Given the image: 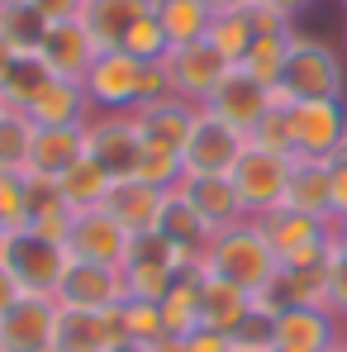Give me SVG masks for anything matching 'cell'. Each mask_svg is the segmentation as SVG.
<instances>
[{
  "label": "cell",
  "instance_id": "cell-1",
  "mask_svg": "<svg viewBox=\"0 0 347 352\" xmlns=\"http://www.w3.org/2000/svg\"><path fill=\"white\" fill-rule=\"evenodd\" d=\"M81 91L96 115H128V110H143V105L172 96L162 62H138L124 48H105L91 62V72L81 76Z\"/></svg>",
  "mask_w": 347,
  "mask_h": 352
},
{
  "label": "cell",
  "instance_id": "cell-2",
  "mask_svg": "<svg viewBox=\"0 0 347 352\" xmlns=\"http://www.w3.org/2000/svg\"><path fill=\"white\" fill-rule=\"evenodd\" d=\"M67 267H71L67 243L38 234V229H29V224L0 229V272L14 281L19 295H48V300H53L58 286H62V276H67Z\"/></svg>",
  "mask_w": 347,
  "mask_h": 352
},
{
  "label": "cell",
  "instance_id": "cell-35",
  "mask_svg": "<svg viewBox=\"0 0 347 352\" xmlns=\"http://www.w3.org/2000/svg\"><path fill=\"white\" fill-rule=\"evenodd\" d=\"M34 119L14 105L0 110V172H24L29 167V153H34Z\"/></svg>",
  "mask_w": 347,
  "mask_h": 352
},
{
  "label": "cell",
  "instance_id": "cell-3",
  "mask_svg": "<svg viewBox=\"0 0 347 352\" xmlns=\"http://www.w3.org/2000/svg\"><path fill=\"white\" fill-rule=\"evenodd\" d=\"M276 267H281V257L271 252V243H267L257 219H243L233 229H219L214 243L205 248V257H200V272L224 276V281H233V286H243V291H252V295L271 281Z\"/></svg>",
  "mask_w": 347,
  "mask_h": 352
},
{
  "label": "cell",
  "instance_id": "cell-6",
  "mask_svg": "<svg viewBox=\"0 0 347 352\" xmlns=\"http://www.w3.org/2000/svg\"><path fill=\"white\" fill-rule=\"evenodd\" d=\"M347 143V100H295L286 105L290 157H338Z\"/></svg>",
  "mask_w": 347,
  "mask_h": 352
},
{
  "label": "cell",
  "instance_id": "cell-52",
  "mask_svg": "<svg viewBox=\"0 0 347 352\" xmlns=\"http://www.w3.org/2000/svg\"><path fill=\"white\" fill-rule=\"evenodd\" d=\"M5 5H24V0H0V10H5Z\"/></svg>",
  "mask_w": 347,
  "mask_h": 352
},
{
  "label": "cell",
  "instance_id": "cell-10",
  "mask_svg": "<svg viewBox=\"0 0 347 352\" xmlns=\"http://www.w3.org/2000/svg\"><path fill=\"white\" fill-rule=\"evenodd\" d=\"M267 110H271V91H267L257 76H247L243 67H229L224 81H219V86L210 91V100H205V115L224 119L243 138L257 133V124L267 119Z\"/></svg>",
  "mask_w": 347,
  "mask_h": 352
},
{
  "label": "cell",
  "instance_id": "cell-59",
  "mask_svg": "<svg viewBox=\"0 0 347 352\" xmlns=\"http://www.w3.org/2000/svg\"><path fill=\"white\" fill-rule=\"evenodd\" d=\"M343 153H347V143H343Z\"/></svg>",
  "mask_w": 347,
  "mask_h": 352
},
{
  "label": "cell",
  "instance_id": "cell-15",
  "mask_svg": "<svg viewBox=\"0 0 347 352\" xmlns=\"http://www.w3.org/2000/svg\"><path fill=\"white\" fill-rule=\"evenodd\" d=\"M262 224V234L271 243V252L290 262V257H304V252H319V248H328L333 243V219H319V214H304V210H271L267 219H257Z\"/></svg>",
  "mask_w": 347,
  "mask_h": 352
},
{
  "label": "cell",
  "instance_id": "cell-57",
  "mask_svg": "<svg viewBox=\"0 0 347 352\" xmlns=\"http://www.w3.org/2000/svg\"><path fill=\"white\" fill-rule=\"evenodd\" d=\"M0 110H5V100H0Z\"/></svg>",
  "mask_w": 347,
  "mask_h": 352
},
{
  "label": "cell",
  "instance_id": "cell-8",
  "mask_svg": "<svg viewBox=\"0 0 347 352\" xmlns=\"http://www.w3.org/2000/svg\"><path fill=\"white\" fill-rule=\"evenodd\" d=\"M86 157L110 176L128 181L138 176V153H143V129L133 115H91L86 119Z\"/></svg>",
  "mask_w": 347,
  "mask_h": 352
},
{
  "label": "cell",
  "instance_id": "cell-44",
  "mask_svg": "<svg viewBox=\"0 0 347 352\" xmlns=\"http://www.w3.org/2000/svg\"><path fill=\"white\" fill-rule=\"evenodd\" d=\"M48 24H67V19H81V0H29Z\"/></svg>",
  "mask_w": 347,
  "mask_h": 352
},
{
  "label": "cell",
  "instance_id": "cell-34",
  "mask_svg": "<svg viewBox=\"0 0 347 352\" xmlns=\"http://www.w3.org/2000/svg\"><path fill=\"white\" fill-rule=\"evenodd\" d=\"M48 81H53V67H48V62L38 58V53H19L14 67H10V76L0 81V100L14 105V110H24Z\"/></svg>",
  "mask_w": 347,
  "mask_h": 352
},
{
  "label": "cell",
  "instance_id": "cell-28",
  "mask_svg": "<svg viewBox=\"0 0 347 352\" xmlns=\"http://www.w3.org/2000/svg\"><path fill=\"white\" fill-rule=\"evenodd\" d=\"M200 286H205V276H200V267H190V272H181V276L172 281V291L157 300V305H162L167 333L186 338V333L200 329Z\"/></svg>",
  "mask_w": 347,
  "mask_h": 352
},
{
  "label": "cell",
  "instance_id": "cell-53",
  "mask_svg": "<svg viewBox=\"0 0 347 352\" xmlns=\"http://www.w3.org/2000/svg\"><path fill=\"white\" fill-rule=\"evenodd\" d=\"M343 48H347V24H343Z\"/></svg>",
  "mask_w": 347,
  "mask_h": 352
},
{
  "label": "cell",
  "instance_id": "cell-14",
  "mask_svg": "<svg viewBox=\"0 0 347 352\" xmlns=\"http://www.w3.org/2000/svg\"><path fill=\"white\" fill-rule=\"evenodd\" d=\"M153 234L167 238L176 252H181V262H186V267H200L205 248L214 243V229L200 219V210L186 200V190H181V186H172V190L162 195V210H157V224H153Z\"/></svg>",
  "mask_w": 347,
  "mask_h": 352
},
{
  "label": "cell",
  "instance_id": "cell-37",
  "mask_svg": "<svg viewBox=\"0 0 347 352\" xmlns=\"http://www.w3.org/2000/svg\"><path fill=\"white\" fill-rule=\"evenodd\" d=\"M0 38L14 48V53H38L43 38H48V19L24 0V5H5L0 10Z\"/></svg>",
  "mask_w": 347,
  "mask_h": 352
},
{
  "label": "cell",
  "instance_id": "cell-13",
  "mask_svg": "<svg viewBox=\"0 0 347 352\" xmlns=\"http://www.w3.org/2000/svg\"><path fill=\"white\" fill-rule=\"evenodd\" d=\"M53 329H58V300H48V295H19L0 314V352L53 348Z\"/></svg>",
  "mask_w": 347,
  "mask_h": 352
},
{
  "label": "cell",
  "instance_id": "cell-20",
  "mask_svg": "<svg viewBox=\"0 0 347 352\" xmlns=\"http://www.w3.org/2000/svg\"><path fill=\"white\" fill-rule=\"evenodd\" d=\"M162 195H167V190H157L153 181L128 176V181H115V186H110V195H105L100 210L115 219L119 229H128V234H153L157 210H162Z\"/></svg>",
  "mask_w": 347,
  "mask_h": 352
},
{
  "label": "cell",
  "instance_id": "cell-41",
  "mask_svg": "<svg viewBox=\"0 0 347 352\" xmlns=\"http://www.w3.org/2000/svg\"><path fill=\"white\" fill-rule=\"evenodd\" d=\"M324 309H333L347 324V252L333 248V262H328V291H324Z\"/></svg>",
  "mask_w": 347,
  "mask_h": 352
},
{
  "label": "cell",
  "instance_id": "cell-11",
  "mask_svg": "<svg viewBox=\"0 0 347 352\" xmlns=\"http://www.w3.org/2000/svg\"><path fill=\"white\" fill-rule=\"evenodd\" d=\"M124 272L119 267H105V262H76L67 267L58 286V309H91V314H110L115 305H124Z\"/></svg>",
  "mask_w": 347,
  "mask_h": 352
},
{
  "label": "cell",
  "instance_id": "cell-27",
  "mask_svg": "<svg viewBox=\"0 0 347 352\" xmlns=\"http://www.w3.org/2000/svg\"><path fill=\"white\" fill-rule=\"evenodd\" d=\"M328 162L324 157H295L290 162V186H286L290 210H304V214L328 219Z\"/></svg>",
  "mask_w": 347,
  "mask_h": 352
},
{
  "label": "cell",
  "instance_id": "cell-45",
  "mask_svg": "<svg viewBox=\"0 0 347 352\" xmlns=\"http://www.w3.org/2000/svg\"><path fill=\"white\" fill-rule=\"evenodd\" d=\"M252 5H262V10H276V14H286V19H295V14H304L314 0H252Z\"/></svg>",
  "mask_w": 347,
  "mask_h": 352
},
{
  "label": "cell",
  "instance_id": "cell-43",
  "mask_svg": "<svg viewBox=\"0 0 347 352\" xmlns=\"http://www.w3.org/2000/svg\"><path fill=\"white\" fill-rule=\"evenodd\" d=\"M186 348H190V352H233V343H229V333L200 324L195 333H186Z\"/></svg>",
  "mask_w": 347,
  "mask_h": 352
},
{
  "label": "cell",
  "instance_id": "cell-56",
  "mask_svg": "<svg viewBox=\"0 0 347 352\" xmlns=\"http://www.w3.org/2000/svg\"><path fill=\"white\" fill-rule=\"evenodd\" d=\"M338 5H343V10H347V0H338Z\"/></svg>",
  "mask_w": 347,
  "mask_h": 352
},
{
  "label": "cell",
  "instance_id": "cell-29",
  "mask_svg": "<svg viewBox=\"0 0 347 352\" xmlns=\"http://www.w3.org/2000/svg\"><path fill=\"white\" fill-rule=\"evenodd\" d=\"M153 14H157V24H162V34H167L172 48L205 38V34H210V19H214L205 0H157Z\"/></svg>",
  "mask_w": 347,
  "mask_h": 352
},
{
  "label": "cell",
  "instance_id": "cell-18",
  "mask_svg": "<svg viewBox=\"0 0 347 352\" xmlns=\"http://www.w3.org/2000/svg\"><path fill=\"white\" fill-rule=\"evenodd\" d=\"M38 58L53 67V76L81 81L91 72V62L100 58V43L91 38V29L81 19H67V24H48V38L38 48Z\"/></svg>",
  "mask_w": 347,
  "mask_h": 352
},
{
  "label": "cell",
  "instance_id": "cell-12",
  "mask_svg": "<svg viewBox=\"0 0 347 352\" xmlns=\"http://www.w3.org/2000/svg\"><path fill=\"white\" fill-rule=\"evenodd\" d=\"M224 72H229V62L219 58L205 38L181 43V48H172V53L162 58V76H167L172 96L195 100V105H205V100H210V91L224 81Z\"/></svg>",
  "mask_w": 347,
  "mask_h": 352
},
{
  "label": "cell",
  "instance_id": "cell-51",
  "mask_svg": "<svg viewBox=\"0 0 347 352\" xmlns=\"http://www.w3.org/2000/svg\"><path fill=\"white\" fill-rule=\"evenodd\" d=\"M115 352H153V343H124V348H115Z\"/></svg>",
  "mask_w": 347,
  "mask_h": 352
},
{
  "label": "cell",
  "instance_id": "cell-50",
  "mask_svg": "<svg viewBox=\"0 0 347 352\" xmlns=\"http://www.w3.org/2000/svg\"><path fill=\"white\" fill-rule=\"evenodd\" d=\"M333 248H338V252H347V219H338V224H333Z\"/></svg>",
  "mask_w": 347,
  "mask_h": 352
},
{
  "label": "cell",
  "instance_id": "cell-5",
  "mask_svg": "<svg viewBox=\"0 0 347 352\" xmlns=\"http://www.w3.org/2000/svg\"><path fill=\"white\" fill-rule=\"evenodd\" d=\"M290 153L281 148H262V143H252L247 138V148H243V157L233 162V190H238V200H243V214L247 219H267L271 210H281L286 205V186H290Z\"/></svg>",
  "mask_w": 347,
  "mask_h": 352
},
{
  "label": "cell",
  "instance_id": "cell-7",
  "mask_svg": "<svg viewBox=\"0 0 347 352\" xmlns=\"http://www.w3.org/2000/svg\"><path fill=\"white\" fill-rule=\"evenodd\" d=\"M119 272H124V291L128 295H138V300H162V295L172 291V281L181 272H190V267L181 262V252H176L167 238L133 234L124 262H119Z\"/></svg>",
  "mask_w": 347,
  "mask_h": 352
},
{
  "label": "cell",
  "instance_id": "cell-58",
  "mask_svg": "<svg viewBox=\"0 0 347 352\" xmlns=\"http://www.w3.org/2000/svg\"><path fill=\"white\" fill-rule=\"evenodd\" d=\"M43 352H53V348H43Z\"/></svg>",
  "mask_w": 347,
  "mask_h": 352
},
{
  "label": "cell",
  "instance_id": "cell-32",
  "mask_svg": "<svg viewBox=\"0 0 347 352\" xmlns=\"http://www.w3.org/2000/svg\"><path fill=\"white\" fill-rule=\"evenodd\" d=\"M290 43H295V29L290 34H257L252 48H247V58L238 62V67L247 76H257L267 91H276L281 86V72H286V58H290Z\"/></svg>",
  "mask_w": 347,
  "mask_h": 352
},
{
  "label": "cell",
  "instance_id": "cell-40",
  "mask_svg": "<svg viewBox=\"0 0 347 352\" xmlns=\"http://www.w3.org/2000/svg\"><path fill=\"white\" fill-rule=\"evenodd\" d=\"M29 219V176L24 172H0V224L19 229Z\"/></svg>",
  "mask_w": 347,
  "mask_h": 352
},
{
  "label": "cell",
  "instance_id": "cell-17",
  "mask_svg": "<svg viewBox=\"0 0 347 352\" xmlns=\"http://www.w3.org/2000/svg\"><path fill=\"white\" fill-rule=\"evenodd\" d=\"M133 234L119 229L105 210H81L71 214V229H67V252L76 262H105V267H119L124 252H128Z\"/></svg>",
  "mask_w": 347,
  "mask_h": 352
},
{
  "label": "cell",
  "instance_id": "cell-49",
  "mask_svg": "<svg viewBox=\"0 0 347 352\" xmlns=\"http://www.w3.org/2000/svg\"><path fill=\"white\" fill-rule=\"evenodd\" d=\"M14 58H19V53H14V48H10V43L0 38V81L10 76V67H14Z\"/></svg>",
  "mask_w": 347,
  "mask_h": 352
},
{
  "label": "cell",
  "instance_id": "cell-46",
  "mask_svg": "<svg viewBox=\"0 0 347 352\" xmlns=\"http://www.w3.org/2000/svg\"><path fill=\"white\" fill-rule=\"evenodd\" d=\"M210 14H233V10H252V0H205Z\"/></svg>",
  "mask_w": 347,
  "mask_h": 352
},
{
  "label": "cell",
  "instance_id": "cell-54",
  "mask_svg": "<svg viewBox=\"0 0 347 352\" xmlns=\"http://www.w3.org/2000/svg\"><path fill=\"white\" fill-rule=\"evenodd\" d=\"M343 348H347V324H343Z\"/></svg>",
  "mask_w": 347,
  "mask_h": 352
},
{
  "label": "cell",
  "instance_id": "cell-38",
  "mask_svg": "<svg viewBox=\"0 0 347 352\" xmlns=\"http://www.w3.org/2000/svg\"><path fill=\"white\" fill-rule=\"evenodd\" d=\"M229 343H233V352H271V348H276V319L262 314V309L252 305L247 319L229 333Z\"/></svg>",
  "mask_w": 347,
  "mask_h": 352
},
{
  "label": "cell",
  "instance_id": "cell-22",
  "mask_svg": "<svg viewBox=\"0 0 347 352\" xmlns=\"http://www.w3.org/2000/svg\"><path fill=\"white\" fill-rule=\"evenodd\" d=\"M115 314H91V309H58L53 352H115Z\"/></svg>",
  "mask_w": 347,
  "mask_h": 352
},
{
  "label": "cell",
  "instance_id": "cell-9",
  "mask_svg": "<svg viewBox=\"0 0 347 352\" xmlns=\"http://www.w3.org/2000/svg\"><path fill=\"white\" fill-rule=\"evenodd\" d=\"M243 148H247V138L229 129L224 119L205 115V105H200L195 129L181 143V167H186V176H229L233 162L243 157Z\"/></svg>",
  "mask_w": 347,
  "mask_h": 352
},
{
  "label": "cell",
  "instance_id": "cell-47",
  "mask_svg": "<svg viewBox=\"0 0 347 352\" xmlns=\"http://www.w3.org/2000/svg\"><path fill=\"white\" fill-rule=\"evenodd\" d=\"M14 300H19V291H14V281H10V276L0 272V314H5V309H10Z\"/></svg>",
  "mask_w": 347,
  "mask_h": 352
},
{
  "label": "cell",
  "instance_id": "cell-31",
  "mask_svg": "<svg viewBox=\"0 0 347 352\" xmlns=\"http://www.w3.org/2000/svg\"><path fill=\"white\" fill-rule=\"evenodd\" d=\"M110 314H115L119 348H124V343H157V338L167 333V324H162V305H157V300L124 295V305H115Z\"/></svg>",
  "mask_w": 347,
  "mask_h": 352
},
{
  "label": "cell",
  "instance_id": "cell-16",
  "mask_svg": "<svg viewBox=\"0 0 347 352\" xmlns=\"http://www.w3.org/2000/svg\"><path fill=\"white\" fill-rule=\"evenodd\" d=\"M343 343V319L324 305H300L276 319V348L271 352H333Z\"/></svg>",
  "mask_w": 347,
  "mask_h": 352
},
{
  "label": "cell",
  "instance_id": "cell-23",
  "mask_svg": "<svg viewBox=\"0 0 347 352\" xmlns=\"http://www.w3.org/2000/svg\"><path fill=\"white\" fill-rule=\"evenodd\" d=\"M181 190H186V200L200 210V219H205L214 234L247 219V214H243V200H238V190H233L229 176H186Z\"/></svg>",
  "mask_w": 347,
  "mask_h": 352
},
{
  "label": "cell",
  "instance_id": "cell-39",
  "mask_svg": "<svg viewBox=\"0 0 347 352\" xmlns=\"http://www.w3.org/2000/svg\"><path fill=\"white\" fill-rule=\"evenodd\" d=\"M124 53H133L138 62H162L167 53H172V43H167V34H162L157 14H148V19H138V24L128 29V38H124Z\"/></svg>",
  "mask_w": 347,
  "mask_h": 352
},
{
  "label": "cell",
  "instance_id": "cell-48",
  "mask_svg": "<svg viewBox=\"0 0 347 352\" xmlns=\"http://www.w3.org/2000/svg\"><path fill=\"white\" fill-rule=\"evenodd\" d=\"M153 352H190V348H186V338H176V333H162V338L153 343Z\"/></svg>",
  "mask_w": 347,
  "mask_h": 352
},
{
  "label": "cell",
  "instance_id": "cell-19",
  "mask_svg": "<svg viewBox=\"0 0 347 352\" xmlns=\"http://www.w3.org/2000/svg\"><path fill=\"white\" fill-rule=\"evenodd\" d=\"M24 115L34 119V129H81L96 110H91V100H86L81 81L53 76V81H48V86L24 105Z\"/></svg>",
  "mask_w": 347,
  "mask_h": 352
},
{
  "label": "cell",
  "instance_id": "cell-30",
  "mask_svg": "<svg viewBox=\"0 0 347 352\" xmlns=\"http://www.w3.org/2000/svg\"><path fill=\"white\" fill-rule=\"evenodd\" d=\"M110 186H115V181L100 172L91 157H81L76 167H67V172L58 176V190H62V200H67L71 214H81V210H100L105 195H110Z\"/></svg>",
  "mask_w": 347,
  "mask_h": 352
},
{
  "label": "cell",
  "instance_id": "cell-55",
  "mask_svg": "<svg viewBox=\"0 0 347 352\" xmlns=\"http://www.w3.org/2000/svg\"><path fill=\"white\" fill-rule=\"evenodd\" d=\"M333 352H347V348H343V343H338V348H333Z\"/></svg>",
  "mask_w": 347,
  "mask_h": 352
},
{
  "label": "cell",
  "instance_id": "cell-4",
  "mask_svg": "<svg viewBox=\"0 0 347 352\" xmlns=\"http://www.w3.org/2000/svg\"><path fill=\"white\" fill-rule=\"evenodd\" d=\"M295 100H347L343 58L324 38L295 34V43H290V58L281 72V86L271 91V105H295Z\"/></svg>",
  "mask_w": 347,
  "mask_h": 352
},
{
  "label": "cell",
  "instance_id": "cell-25",
  "mask_svg": "<svg viewBox=\"0 0 347 352\" xmlns=\"http://www.w3.org/2000/svg\"><path fill=\"white\" fill-rule=\"evenodd\" d=\"M200 276H205V286H200V324L219 329V333H233L252 309V291L233 286L224 276H210V272H200Z\"/></svg>",
  "mask_w": 347,
  "mask_h": 352
},
{
  "label": "cell",
  "instance_id": "cell-21",
  "mask_svg": "<svg viewBox=\"0 0 347 352\" xmlns=\"http://www.w3.org/2000/svg\"><path fill=\"white\" fill-rule=\"evenodd\" d=\"M157 10V0H81V24L91 29V38L105 48H124L128 29L138 19H148Z\"/></svg>",
  "mask_w": 347,
  "mask_h": 352
},
{
  "label": "cell",
  "instance_id": "cell-60",
  "mask_svg": "<svg viewBox=\"0 0 347 352\" xmlns=\"http://www.w3.org/2000/svg\"><path fill=\"white\" fill-rule=\"evenodd\" d=\"M0 229H5V224H0Z\"/></svg>",
  "mask_w": 347,
  "mask_h": 352
},
{
  "label": "cell",
  "instance_id": "cell-42",
  "mask_svg": "<svg viewBox=\"0 0 347 352\" xmlns=\"http://www.w3.org/2000/svg\"><path fill=\"white\" fill-rule=\"evenodd\" d=\"M328 219H347V153L328 162Z\"/></svg>",
  "mask_w": 347,
  "mask_h": 352
},
{
  "label": "cell",
  "instance_id": "cell-24",
  "mask_svg": "<svg viewBox=\"0 0 347 352\" xmlns=\"http://www.w3.org/2000/svg\"><path fill=\"white\" fill-rule=\"evenodd\" d=\"M86 129V124H81ZM81 129H38L34 133V153H29V176H48L58 181L67 167H76L86 157V133Z\"/></svg>",
  "mask_w": 347,
  "mask_h": 352
},
{
  "label": "cell",
  "instance_id": "cell-36",
  "mask_svg": "<svg viewBox=\"0 0 347 352\" xmlns=\"http://www.w3.org/2000/svg\"><path fill=\"white\" fill-rule=\"evenodd\" d=\"M138 176L153 181L157 190H172L186 181V167H181V148L167 143V138H153L143 133V153H138Z\"/></svg>",
  "mask_w": 347,
  "mask_h": 352
},
{
  "label": "cell",
  "instance_id": "cell-33",
  "mask_svg": "<svg viewBox=\"0 0 347 352\" xmlns=\"http://www.w3.org/2000/svg\"><path fill=\"white\" fill-rule=\"evenodd\" d=\"M252 38H257V24H252V10H233V14H214L210 19V34H205V43L219 53V58L238 67V62L247 58V48H252Z\"/></svg>",
  "mask_w": 347,
  "mask_h": 352
},
{
  "label": "cell",
  "instance_id": "cell-26",
  "mask_svg": "<svg viewBox=\"0 0 347 352\" xmlns=\"http://www.w3.org/2000/svg\"><path fill=\"white\" fill-rule=\"evenodd\" d=\"M128 115L138 119V129L143 133H153V138H167V143H186V133L195 129V119H200V105L195 100H181V96H162V100H153V105H143V110H128Z\"/></svg>",
  "mask_w": 347,
  "mask_h": 352
}]
</instances>
